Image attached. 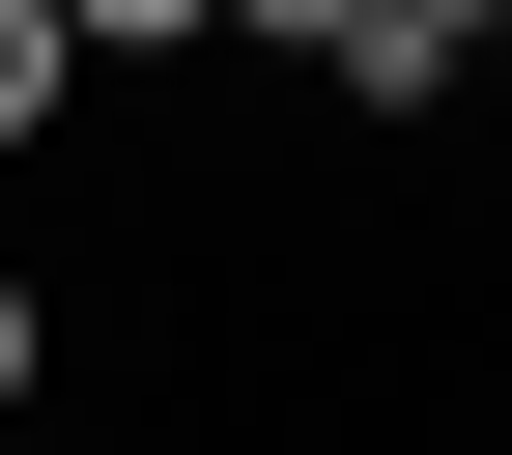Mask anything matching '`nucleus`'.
I'll return each mask as SVG.
<instances>
[{
    "label": "nucleus",
    "instance_id": "f257e3e1",
    "mask_svg": "<svg viewBox=\"0 0 512 455\" xmlns=\"http://www.w3.org/2000/svg\"><path fill=\"white\" fill-rule=\"evenodd\" d=\"M57 86H86V29H57V0H0V143H29Z\"/></svg>",
    "mask_w": 512,
    "mask_h": 455
},
{
    "label": "nucleus",
    "instance_id": "f03ea898",
    "mask_svg": "<svg viewBox=\"0 0 512 455\" xmlns=\"http://www.w3.org/2000/svg\"><path fill=\"white\" fill-rule=\"evenodd\" d=\"M228 29H285L313 86H370V0H228Z\"/></svg>",
    "mask_w": 512,
    "mask_h": 455
},
{
    "label": "nucleus",
    "instance_id": "7ed1b4c3",
    "mask_svg": "<svg viewBox=\"0 0 512 455\" xmlns=\"http://www.w3.org/2000/svg\"><path fill=\"white\" fill-rule=\"evenodd\" d=\"M57 29H86V57H171V29H228V0H57Z\"/></svg>",
    "mask_w": 512,
    "mask_h": 455
},
{
    "label": "nucleus",
    "instance_id": "20e7f679",
    "mask_svg": "<svg viewBox=\"0 0 512 455\" xmlns=\"http://www.w3.org/2000/svg\"><path fill=\"white\" fill-rule=\"evenodd\" d=\"M29 342H57V313H29V285H0V399H29Z\"/></svg>",
    "mask_w": 512,
    "mask_h": 455
}]
</instances>
